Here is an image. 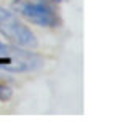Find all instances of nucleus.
I'll list each match as a JSON object with an SVG mask.
<instances>
[{
	"label": "nucleus",
	"instance_id": "nucleus-5",
	"mask_svg": "<svg viewBox=\"0 0 131 128\" xmlns=\"http://www.w3.org/2000/svg\"><path fill=\"white\" fill-rule=\"evenodd\" d=\"M54 2H59V0H54Z\"/></svg>",
	"mask_w": 131,
	"mask_h": 128
},
{
	"label": "nucleus",
	"instance_id": "nucleus-1",
	"mask_svg": "<svg viewBox=\"0 0 131 128\" xmlns=\"http://www.w3.org/2000/svg\"><path fill=\"white\" fill-rule=\"evenodd\" d=\"M13 10L34 26L45 29H56L61 26V16L56 10L54 0H15Z\"/></svg>",
	"mask_w": 131,
	"mask_h": 128
},
{
	"label": "nucleus",
	"instance_id": "nucleus-4",
	"mask_svg": "<svg viewBox=\"0 0 131 128\" xmlns=\"http://www.w3.org/2000/svg\"><path fill=\"white\" fill-rule=\"evenodd\" d=\"M11 96H13L11 88L0 82V101H8V99H11Z\"/></svg>",
	"mask_w": 131,
	"mask_h": 128
},
{
	"label": "nucleus",
	"instance_id": "nucleus-3",
	"mask_svg": "<svg viewBox=\"0 0 131 128\" xmlns=\"http://www.w3.org/2000/svg\"><path fill=\"white\" fill-rule=\"evenodd\" d=\"M0 55L10 58V64L5 67L8 72H30L43 64V59L38 55L29 51V48H21L16 45H5L0 42Z\"/></svg>",
	"mask_w": 131,
	"mask_h": 128
},
{
	"label": "nucleus",
	"instance_id": "nucleus-2",
	"mask_svg": "<svg viewBox=\"0 0 131 128\" xmlns=\"http://www.w3.org/2000/svg\"><path fill=\"white\" fill-rule=\"evenodd\" d=\"M0 35L11 45L21 48H35L37 37L18 16L0 6Z\"/></svg>",
	"mask_w": 131,
	"mask_h": 128
}]
</instances>
